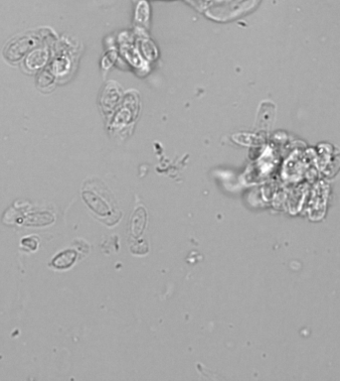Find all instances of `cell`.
Masks as SVG:
<instances>
[{
    "label": "cell",
    "mask_w": 340,
    "mask_h": 381,
    "mask_svg": "<svg viewBox=\"0 0 340 381\" xmlns=\"http://www.w3.org/2000/svg\"><path fill=\"white\" fill-rule=\"evenodd\" d=\"M76 257H77L76 251L72 249L64 250L53 258L52 265L56 269H60V270L68 269L74 264Z\"/></svg>",
    "instance_id": "1"
},
{
    "label": "cell",
    "mask_w": 340,
    "mask_h": 381,
    "mask_svg": "<svg viewBox=\"0 0 340 381\" xmlns=\"http://www.w3.org/2000/svg\"><path fill=\"white\" fill-rule=\"evenodd\" d=\"M35 237H27L24 240H22V244H24L25 246H28L29 248L32 249H35L37 247V240H34Z\"/></svg>",
    "instance_id": "2"
}]
</instances>
